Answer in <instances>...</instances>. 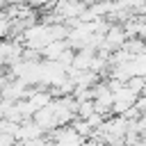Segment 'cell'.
<instances>
[{
    "label": "cell",
    "instance_id": "cell-3",
    "mask_svg": "<svg viewBox=\"0 0 146 146\" xmlns=\"http://www.w3.org/2000/svg\"><path fill=\"white\" fill-rule=\"evenodd\" d=\"M125 84H128L135 94H141V91H144V84H146V78H144V75H130V78L125 80Z\"/></svg>",
    "mask_w": 146,
    "mask_h": 146
},
{
    "label": "cell",
    "instance_id": "cell-1",
    "mask_svg": "<svg viewBox=\"0 0 146 146\" xmlns=\"http://www.w3.org/2000/svg\"><path fill=\"white\" fill-rule=\"evenodd\" d=\"M66 48H68V41L66 39H50L39 52H41V59H57Z\"/></svg>",
    "mask_w": 146,
    "mask_h": 146
},
{
    "label": "cell",
    "instance_id": "cell-2",
    "mask_svg": "<svg viewBox=\"0 0 146 146\" xmlns=\"http://www.w3.org/2000/svg\"><path fill=\"white\" fill-rule=\"evenodd\" d=\"M2 36H11V16L5 11V7L0 9V39Z\"/></svg>",
    "mask_w": 146,
    "mask_h": 146
}]
</instances>
